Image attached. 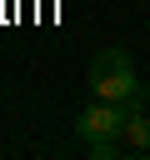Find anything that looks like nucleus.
<instances>
[{"label":"nucleus","instance_id":"7ed1b4c3","mask_svg":"<svg viewBox=\"0 0 150 160\" xmlns=\"http://www.w3.org/2000/svg\"><path fill=\"white\" fill-rule=\"evenodd\" d=\"M120 145H125V155H150V115L130 110V120L120 130Z\"/></svg>","mask_w":150,"mask_h":160},{"label":"nucleus","instance_id":"20e7f679","mask_svg":"<svg viewBox=\"0 0 150 160\" xmlns=\"http://www.w3.org/2000/svg\"><path fill=\"white\" fill-rule=\"evenodd\" d=\"M85 155L90 160H115V155H125V145L120 140H85Z\"/></svg>","mask_w":150,"mask_h":160},{"label":"nucleus","instance_id":"f03ea898","mask_svg":"<svg viewBox=\"0 0 150 160\" xmlns=\"http://www.w3.org/2000/svg\"><path fill=\"white\" fill-rule=\"evenodd\" d=\"M125 120H130L125 100H95L75 115V130H80V140H120Z\"/></svg>","mask_w":150,"mask_h":160},{"label":"nucleus","instance_id":"f257e3e1","mask_svg":"<svg viewBox=\"0 0 150 160\" xmlns=\"http://www.w3.org/2000/svg\"><path fill=\"white\" fill-rule=\"evenodd\" d=\"M85 85L95 90V100H125L130 110H140V105L150 100V90L135 80V55H130L125 45H105V50L90 60Z\"/></svg>","mask_w":150,"mask_h":160}]
</instances>
